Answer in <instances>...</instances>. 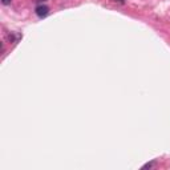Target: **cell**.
<instances>
[{"mask_svg": "<svg viewBox=\"0 0 170 170\" xmlns=\"http://www.w3.org/2000/svg\"><path fill=\"white\" fill-rule=\"evenodd\" d=\"M35 12H36V15H37L39 17H44V16H47V15H48L49 8H48L47 6H43V4H40V6L36 7Z\"/></svg>", "mask_w": 170, "mask_h": 170, "instance_id": "obj_1", "label": "cell"}, {"mask_svg": "<svg viewBox=\"0 0 170 170\" xmlns=\"http://www.w3.org/2000/svg\"><path fill=\"white\" fill-rule=\"evenodd\" d=\"M154 165V162H150V164H146V165H144V166H142V169H150L151 166H153Z\"/></svg>", "mask_w": 170, "mask_h": 170, "instance_id": "obj_2", "label": "cell"}, {"mask_svg": "<svg viewBox=\"0 0 170 170\" xmlns=\"http://www.w3.org/2000/svg\"><path fill=\"white\" fill-rule=\"evenodd\" d=\"M12 0H2V4H4V6H8V4H11Z\"/></svg>", "mask_w": 170, "mask_h": 170, "instance_id": "obj_3", "label": "cell"}, {"mask_svg": "<svg viewBox=\"0 0 170 170\" xmlns=\"http://www.w3.org/2000/svg\"><path fill=\"white\" fill-rule=\"evenodd\" d=\"M113 2H114V3H120V4H124V3H125L124 0H113Z\"/></svg>", "mask_w": 170, "mask_h": 170, "instance_id": "obj_4", "label": "cell"}, {"mask_svg": "<svg viewBox=\"0 0 170 170\" xmlns=\"http://www.w3.org/2000/svg\"><path fill=\"white\" fill-rule=\"evenodd\" d=\"M37 3H41V2H45V0H36Z\"/></svg>", "mask_w": 170, "mask_h": 170, "instance_id": "obj_5", "label": "cell"}]
</instances>
